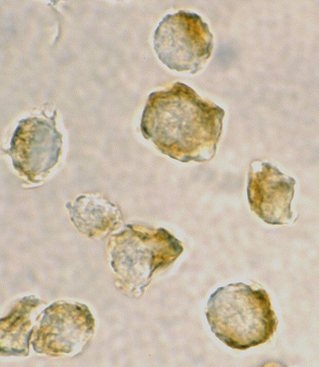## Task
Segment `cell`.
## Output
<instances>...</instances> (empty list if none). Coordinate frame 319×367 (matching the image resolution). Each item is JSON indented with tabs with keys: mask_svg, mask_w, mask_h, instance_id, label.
I'll return each instance as SVG.
<instances>
[{
	"mask_svg": "<svg viewBox=\"0 0 319 367\" xmlns=\"http://www.w3.org/2000/svg\"><path fill=\"white\" fill-rule=\"evenodd\" d=\"M220 109L191 87L176 82L151 93L140 121L144 137L163 154L183 162L214 155L220 131Z\"/></svg>",
	"mask_w": 319,
	"mask_h": 367,
	"instance_id": "obj_1",
	"label": "cell"
},
{
	"mask_svg": "<svg viewBox=\"0 0 319 367\" xmlns=\"http://www.w3.org/2000/svg\"><path fill=\"white\" fill-rule=\"evenodd\" d=\"M153 44L158 58L169 69L194 74L210 54L211 34L199 14L179 10L159 23Z\"/></svg>",
	"mask_w": 319,
	"mask_h": 367,
	"instance_id": "obj_2",
	"label": "cell"
},
{
	"mask_svg": "<svg viewBox=\"0 0 319 367\" xmlns=\"http://www.w3.org/2000/svg\"><path fill=\"white\" fill-rule=\"evenodd\" d=\"M61 146L55 122L34 118L20 122L7 152L15 168L33 179L56 164Z\"/></svg>",
	"mask_w": 319,
	"mask_h": 367,
	"instance_id": "obj_3",
	"label": "cell"
},
{
	"mask_svg": "<svg viewBox=\"0 0 319 367\" xmlns=\"http://www.w3.org/2000/svg\"><path fill=\"white\" fill-rule=\"evenodd\" d=\"M264 171L251 175L249 199L251 209L267 223L281 224L292 217L290 204L293 180L278 171L265 167Z\"/></svg>",
	"mask_w": 319,
	"mask_h": 367,
	"instance_id": "obj_4",
	"label": "cell"
}]
</instances>
